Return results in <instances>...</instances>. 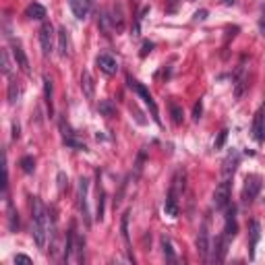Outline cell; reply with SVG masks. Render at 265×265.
<instances>
[{
    "instance_id": "6da1fadb",
    "label": "cell",
    "mask_w": 265,
    "mask_h": 265,
    "mask_svg": "<svg viewBox=\"0 0 265 265\" xmlns=\"http://www.w3.org/2000/svg\"><path fill=\"white\" fill-rule=\"evenodd\" d=\"M48 209L40 197H31V236L38 249H46L48 243Z\"/></svg>"
},
{
    "instance_id": "7a4b0ae2",
    "label": "cell",
    "mask_w": 265,
    "mask_h": 265,
    "mask_svg": "<svg viewBox=\"0 0 265 265\" xmlns=\"http://www.w3.org/2000/svg\"><path fill=\"white\" fill-rule=\"evenodd\" d=\"M184 193V170H178L174 174L172 184H170V191H168V197L164 203V214L176 218L178 216V197Z\"/></svg>"
},
{
    "instance_id": "3957f363",
    "label": "cell",
    "mask_w": 265,
    "mask_h": 265,
    "mask_svg": "<svg viewBox=\"0 0 265 265\" xmlns=\"http://www.w3.org/2000/svg\"><path fill=\"white\" fill-rule=\"evenodd\" d=\"M127 83H129V87L132 91H135L141 100L145 102V106L149 108V112H152V118H154V122L155 125H162V120H160V110H157V104H155V100H154V95L149 93V89L143 85V83H139V81H135L131 75H127Z\"/></svg>"
},
{
    "instance_id": "277c9868",
    "label": "cell",
    "mask_w": 265,
    "mask_h": 265,
    "mask_svg": "<svg viewBox=\"0 0 265 265\" xmlns=\"http://www.w3.org/2000/svg\"><path fill=\"white\" fill-rule=\"evenodd\" d=\"M58 129H60V135H63V143H65L66 147L79 149V152H87V145L77 137V132L73 131V127H70L65 118L58 120Z\"/></svg>"
},
{
    "instance_id": "5b68a950",
    "label": "cell",
    "mask_w": 265,
    "mask_h": 265,
    "mask_svg": "<svg viewBox=\"0 0 265 265\" xmlns=\"http://www.w3.org/2000/svg\"><path fill=\"white\" fill-rule=\"evenodd\" d=\"M261 187H263V178L259 174H246L244 184H243V201L253 203L261 193Z\"/></svg>"
},
{
    "instance_id": "8992f818",
    "label": "cell",
    "mask_w": 265,
    "mask_h": 265,
    "mask_svg": "<svg viewBox=\"0 0 265 265\" xmlns=\"http://www.w3.org/2000/svg\"><path fill=\"white\" fill-rule=\"evenodd\" d=\"M54 33V25L50 21H44L42 27H40V46H42V54L44 56H50L52 52H54V40H56Z\"/></svg>"
},
{
    "instance_id": "52a82bcc",
    "label": "cell",
    "mask_w": 265,
    "mask_h": 265,
    "mask_svg": "<svg viewBox=\"0 0 265 265\" xmlns=\"http://www.w3.org/2000/svg\"><path fill=\"white\" fill-rule=\"evenodd\" d=\"M230 195H232V187H230V178H222V182L216 187L214 191V205L216 209H226L230 205Z\"/></svg>"
},
{
    "instance_id": "ba28073f",
    "label": "cell",
    "mask_w": 265,
    "mask_h": 265,
    "mask_svg": "<svg viewBox=\"0 0 265 265\" xmlns=\"http://www.w3.org/2000/svg\"><path fill=\"white\" fill-rule=\"evenodd\" d=\"M87 191H89V180L81 176L79 178V209H81V218L85 226L89 228L91 226V214H89V207H87Z\"/></svg>"
},
{
    "instance_id": "9c48e42d",
    "label": "cell",
    "mask_w": 265,
    "mask_h": 265,
    "mask_svg": "<svg viewBox=\"0 0 265 265\" xmlns=\"http://www.w3.org/2000/svg\"><path fill=\"white\" fill-rule=\"evenodd\" d=\"M251 135H253V139L257 141L259 145L265 141V102L259 106V110L255 112V116H253V129H251Z\"/></svg>"
},
{
    "instance_id": "30bf717a",
    "label": "cell",
    "mask_w": 265,
    "mask_h": 265,
    "mask_svg": "<svg viewBox=\"0 0 265 265\" xmlns=\"http://www.w3.org/2000/svg\"><path fill=\"white\" fill-rule=\"evenodd\" d=\"M197 251L201 255L203 261H209V251H211V244H209V226H207V220L201 224L199 228V234H197Z\"/></svg>"
},
{
    "instance_id": "8fae6325",
    "label": "cell",
    "mask_w": 265,
    "mask_h": 265,
    "mask_svg": "<svg viewBox=\"0 0 265 265\" xmlns=\"http://www.w3.org/2000/svg\"><path fill=\"white\" fill-rule=\"evenodd\" d=\"M238 164H241V155H238L236 149H232V152L226 155V160L222 162V178H230L232 180Z\"/></svg>"
},
{
    "instance_id": "7c38bea8",
    "label": "cell",
    "mask_w": 265,
    "mask_h": 265,
    "mask_svg": "<svg viewBox=\"0 0 265 265\" xmlns=\"http://www.w3.org/2000/svg\"><path fill=\"white\" fill-rule=\"evenodd\" d=\"M224 234L226 238L230 241V238L236 236V230H238V224H236V207L234 205H228L226 207V216H224Z\"/></svg>"
},
{
    "instance_id": "4fadbf2b",
    "label": "cell",
    "mask_w": 265,
    "mask_h": 265,
    "mask_svg": "<svg viewBox=\"0 0 265 265\" xmlns=\"http://www.w3.org/2000/svg\"><path fill=\"white\" fill-rule=\"evenodd\" d=\"M13 56H15V63H17V66H19L25 75H31V68H29V60H27V54H25V50H23V46L17 40H13Z\"/></svg>"
},
{
    "instance_id": "5bb4252c",
    "label": "cell",
    "mask_w": 265,
    "mask_h": 265,
    "mask_svg": "<svg viewBox=\"0 0 265 265\" xmlns=\"http://www.w3.org/2000/svg\"><path fill=\"white\" fill-rule=\"evenodd\" d=\"M95 65H98V68L102 70L104 75H116V70H118V63H116V58L110 56V54H100L98 58H95Z\"/></svg>"
},
{
    "instance_id": "9a60e30c",
    "label": "cell",
    "mask_w": 265,
    "mask_h": 265,
    "mask_svg": "<svg viewBox=\"0 0 265 265\" xmlns=\"http://www.w3.org/2000/svg\"><path fill=\"white\" fill-rule=\"evenodd\" d=\"M226 251H228V238H226V234H222L216 238L214 244H211V261L222 263L226 257Z\"/></svg>"
},
{
    "instance_id": "2e32d148",
    "label": "cell",
    "mask_w": 265,
    "mask_h": 265,
    "mask_svg": "<svg viewBox=\"0 0 265 265\" xmlns=\"http://www.w3.org/2000/svg\"><path fill=\"white\" fill-rule=\"evenodd\" d=\"M246 75H244V58L241 60V65H238V70H236V77H234V98L241 100L243 93L246 91Z\"/></svg>"
},
{
    "instance_id": "e0dca14e",
    "label": "cell",
    "mask_w": 265,
    "mask_h": 265,
    "mask_svg": "<svg viewBox=\"0 0 265 265\" xmlns=\"http://www.w3.org/2000/svg\"><path fill=\"white\" fill-rule=\"evenodd\" d=\"M259 238H261V224L257 220H253L249 224V257L251 259H255V251H257Z\"/></svg>"
},
{
    "instance_id": "ac0fdd59",
    "label": "cell",
    "mask_w": 265,
    "mask_h": 265,
    "mask_svg": "<svg viewBox=\"0 0 265 265\" xmlns=\"http://www.w3.org/2000/svg\"><path fill=\"white\" fill-rule=\"evenodd\" d=\"M68 6L77 19L83 21V19H87V15L91 11V0H68Z\"/></svg>"
},
{
    "instance_id": "d6986e66",
    "label": "cell",
    "mask_w": 265,
    "mask_h": 265,
    "mask_svg": "<svg viewBox=\"0 0 265 265\" xmlns=\"http://www.w3.org/2000/svg\"><path fill=\"white\" fill-rule=\"evenodd\" d=\"M129 214L131 211H125L122 214V220H120V232H122V241H125V246H127V257L129 261L135 263V257H132V246H131V236H129Z\"/></svg>"
},
{
    "instance_id": "ffe728a7",
    "label": "cell",
    "mask_w": 265,
    "mask_h": 265,
    "mask_svg": "<svg viewBox=\"0 0 265 265\" xmlns=\"http://www.w3.org/2000/svg\"><path fill=\"white\" fill-rule=\"evenodd\" d=\"M58 52H60V56L63 58L70 56V35L66 31V27L58 29Z\"/></svg>"
},
{
    "instance_id": "44dd1931",
    "label": "cell",
    "mask_w": 265,
    "mask_h": 265,
    "mask_svg": "<svg viewBox=\"0 0 265 265\" xmlns=\"http://www.w3.org/2000/svg\"><path fill=\"white\" fill-rule=\"evenodd\" d=\"M81 89H83L87 100L95 98V83H93V79L89 75V70H83V73H81Z\"/></svg>"
},
{
    "instance_id": "7402d4cb",
    "label": "cell",
    "mask_w": 265,
    "mask_h": 265,
    "mask_svg": "<svg viewBox=\"0 0 265 265\" xmlns=\"http://www.w3.org/2000/svg\"><path fill=\"white\" fill-rule=\"evenodd\" d=\"M25 17H27V19H35V21H46V8L40 2H31L25 8Z\"/></svg>"
},
{
    "instance_id": "603a6c76",
    "label": "cell",
    "mask_w": 265,
    "mask_h": 265,
    "mask_svg": "<svg viewBox=\"0 0 265 265\" xmlns=\"http://www.w3.org/2000/svg\"><path fill=\"white\" fill-rule=\"evenodd\" d=\"M44 98H46L48 116H54V102H52V79L48 75H44Z\"/></svg>"
},
{
    "instance_id": "cb8c5ba5",
    "label": "cell",
    "mask_w": 265,
    "mask_h": 265,
    "mask_svg": "<svg viewBox=\"0 0 265 265\" xmlns=\"http://www.w3.org/2000/svg\"><path fill=\"white\" fill-rule=\"evenodd\" d=\"M8 104L11 106H15L17 102H19V98H21V85H19V81L17 79H11L8 81Z\"/></svg>"
},
{
    "instance_id": "d4e9b609",
    "label": "cell",
    "mask_w": 265,
    "mask_h": 265,
    "mask_svg": "<svg viewBox=\"0 0 265 265\" xmlns=\"http://www.w3.org/2000/svg\"><path fill=\"white\" fill-rule=\"evenodd\" d=\"M6 209H8V228L15 232L19 228V214H17V209L13 207V201L8 197H6Z\"/></svg>"
},
{
    "instance_id": "484cf974",
    "label": "cell",
    "mask_w": 265,
    "mask_h": 265,
    "mask_svg": "<svg viewBox=\"0 0 265 265\" xmlns=\"http://www.w3.org/2000/svg\"><path fill=\"white\" fill-rule=\"evenodd\" d=\"M168 108H170V116H172V122L174 125H182V118H184V114H182V108L178 104H176L174 100L168 102Z\"/></svg>"
},
{
    "instance_id": "4316f807",
    "label": "cell",
    "mask_w": 265,
    "mask_h": 265,
    "mask_svg": "<svg viewBox=\"0 0 265 265\" xmlns=\"http://www.w3.org/2000/svg\"><path fill=\"white\" fill-rule=\"evenodd\" d=\"M162 249H164V257L168 263H176V255H174V249H172V243L168 236H162Z\"/></svg>"
},
{
    "instance_id": "83f0119b",
    "label": "cell",
    "mask_w": 265,
    "mask_h": 265,
    "mask_svg": "<svg viewBox=\"0 0 265 265\" xmlns=\"http://www.w3.org/2000/svg\"><path fill=\"white\" fill-rule=\"evenodd\" d=\"M95 191H98V214H95V218L100 220H104V189H102V180H100V172H98V187H95Z\"/></svg>"
},
{
    "instance_id": "f1b7e54d",
    "label": "cell",
    "mask_w": 265,
    "mask_h": 265,
    "mask_svg": "<svg viewBox=\"0 0 265 265\" xmlns=\"http://www.w3.org/2000/svg\"><path fill=\"white\" fill-rule=\"evenodd\" d=\"M2 75L4 77H11L13 73V63H11V56H8V48H2Z\"/></svg>"
},
{
    "instance_id": "f546056e",
    "label": "cell",
    "mask_w": 265,
    "mask_h": 265,
    "mask_svg": "<svg viewBox=\"0 0 265 265\" xmlns=\"http://www.w3.org/2000/svg\"><path fill=\"white\" fill-rule=\"evenodd\" d=\"M19 164H21V170H23L25 174H31V172L35 170V160H33L31 155H23Z\"/></svg>"
},
{
    "instance_id": "4dcf8cb0",
    "label": "cell",
    "mask_w": 265,
    "mask_h": 265,
    "mask_svg": "<svg viewBox=\"0 0 265 265\" xmlns=\"http://www.w3.org/2000/svg\"><path fill=\"white\" fill-rule=\"evenodd\" d=\"M226 139H228V129H222V131H220V135H218V139L214 141V149H216V152H218V149H222V147H224Z\"/></svg>"
},
{
    "instance_id": "1f68e13d",
    "label": "cell",
    "mask_w": 265,
    "mask_h": 265,
    "mask_svg": "<svg viewBox=\"0 0 265 265\" xmlns=\"http://www.w3.org/2000/svg\"><path fill=\"white\" fill-rule=\"evenodd\" d=\"M100 112L104 114V116H112L114 114V106H112V102L110 100H104V102H100Z\"/></svg>"
},
{
    "instance_id": "d6a6232c",
    "label": "cell",
    "mask_w": 265,
    "mask_h": 265,
    "mask_svg": "<svg viewBox=\"0 0 265 265\" xmlns=\"http://www.w3.org/2000/svg\"><path fill=\"white\" fill-rule=\"evenodd\" d=\"M201 114H203V102L199 100V102L195 104V108H193V120H199Z\"/></svg>"
},
{
    "instance_id": "836d02e7",
    "label": "cell",
    "mask_w": 265,
    "mask_h": 265,
    "mask_svg": "<svg viewBox=\"0 0 265 265\" xmlns=\"http://www.w3.org/2000/svg\"><path fill=\"white\" fill-rule=\"evenodd\" d=\"M143 160H145V152H141L137 157V164H135V176L141 174V168H143Z\"/></svg>"
},
{
    "instance_id": "e575fe53",
    "label": "cell",
    "mask_w": 265,
    "mask_h": 265,
    "mask_svg": "<svg viewBox=\"0 0 265 265\" xmlns=\"http://www.w3.org/2000/svg\"><path fill=\"white\" fill-rule=\"evenodd\" d=\"M152 48H154V44H152V42H145V44H143V50H141V58H145L149 52H152Z\"/></svg>"
},
{
    "instance_id": "d590c367",
    "label": "cell",
    "mask_w": 265,
    "mask_h": 265,
    "mask_svg": "<svg viewBox=\"0 0 265 265\" xmlns=\"http://www.w3.org/2000/svg\"><path fill=\"white\" fill-rule=\"evenodd\" d=\"M15 263H25V265H31V259L25 257V255H17L15 257Z\"/></svg>"
},
{
    "instance_id": "8d00e7d4",
    "label": "cell",
    "mask_w": 265,
    "mask_h": 265,
    "mask_svg": "<svg viewBox=\"0 0 265 265\" xmlns=\"http://www.w3.org/2000/svg\"><path fill=\"white\" fill-rule=\"evenodd\" d=\"M263 17H261V21H259V29H261V33H263V38H265V4H263Z\"/></svg>"
},
{
    "instance_id": "74e56055",
    "label": "cell",
    "mask_w": 265,
    "mask_h": 265,
    "mask_svg": "<svg viewBox=\"0 0 265 265\" xmlns=\"http://www.w3.org/2000/svg\"><path fill=\"white\" fill-rule=\"evenodd\" d=\"M19 135H21L19 132V122L13 120V139H19Z\"/></svg>"
},
{
    "instance_id": "f35d334b",
    "label": "cell",
    "mask_w": 265,
    "mask_h": 265,
    "mask_svg": "<svg viewBox=\"0 0 265 265\" xmlns=\"http://www.w3.org/2000/svg\"><path fill=\"white\" fill-rule=\"evenodd\" d=\"M205 17H207V11H197V13H195V19H197V21H203Z\"/></svg>"
},
{
    "instance_id": "ab89813d",
    "label": "cell",
    "mask_w": 265,
    "mask_h": 265,
    "mask_svg": "<svg viewBox=\"0 0 265 265\" xmlns=\"http://www.w3.org/2000/svg\"><path fill=\"white\" fill-rule=\"evenodd\" d=\"M222 2H224V4H226V6H232V4H234V2H236V0H222Z\"/></svg>"
}]
</instances>
